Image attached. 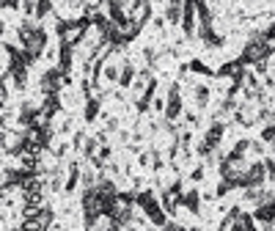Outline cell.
I'll return each mask as SVG.
<instances>
[{"label":"cell","mask_w":275,"mask_h":231,"mask_svg":"<svg viewBox=\"0 0 275 231\" xmlns=\"http://www.w3.org/2000/svg\"><path fill=\"white\" fill-rule=\"evenodd\" d=\"M193 97H196V108H198V110H204V108L209 105V99H212V91H209V85L198 83L196 88H193Z\"/></svg>","instance_id":"obj_16"},{"label":"cell","mask_w":275,"mask_h":231,"mask_svg":"<svg viewBox=\"0 0 275 231\" xmlns=\"http://www.w3.org/2000/svg\"><path fill=\"white\" fill-rule=\"evenodd\" d=\"M138 163H141L143 168H149V165H151V149L149 151H141V154H138Z\"/></svg>","instance_id":"obj_28"},{"label":"cell","mask_w":275,"mask_h":231,"mask_svg":"<svg viewBox=\"0 0 275 231\" xmlns=\"http://www.w3.org/2000/svg\"><path fill=\"white\" fill-rule=\"evenodd\" d=\"M187 231H201V228H198V226H193V228H187Z\"/></svg>","instance_id":"obj_32"},{"label":"cell","mask_w":275,"mask_h":231,"mask_svg":"<svg viewBox=\"0 0 275 231\" xmlns=\"http://www.w3.org/2000/svg\"><path fill=\"white\" fill-rule=\"evenodd\" d=\"M160 231H187V228L179 226V223H174V220H168V223H165V226L160 228Z\"/></svg>","instance_id":"obj_29"},{"label":"cell","mask_w":275,"mask_h":231,"mask_svg":"<svg viewBox=\"0 0 275 231\" xmlns=\"http://www.w3.org/2000/svg\"><path fill=\"white\" fill-rule=\"evenodd\" d=\"M17 39H20V47H22V50H25L33 61H39V55L47 50V42H50L47 30H44L42 25H36V22H30V20H22V22H20Z\"/></svg>","instance_id":"obj_1"},{"label":"cell","mask_w":275,"mask_h":231,"mask_svg":"<svg viewBox=\"0 0 275 231\" xmlns=\"http://www.w3.org/2000/svg\"><path fill=\"white\" fill-rule=\"evenodd\" d=\"M242 223H245V231H259V228H256V218H253V215L242 212Z\"/></svg>","instance_id":"obj_24"},{"label":"cell","mask_w":275,"mask_h":231,"mask_svg":"<svg viewBox=\"0 0 275 231\" xmlns=\"http://www.w3.org/2000/svg\"><path fill=\"white\" fill-rule=\"evenodd\" d=\"M135 204L141 206L143 212H146V218L154 223L157 228H163L165 223H168V212H165V206L163 201L151 193V190H141V193H135Z\"/></svg>","instance_id":"obj_3"},{"label":"cell","mask_w":275,"mask_h":231,"mask_svg":"<svg viewBox=\"0 0 275 231\" xmlns=\"http://www.w3.org/2000/svg\"><path fill=\"white\" fill-rule=\"evenodd\" d=\"M138 80V72H135V63L132 61H124L121 63V77H118V88H132Z\"/></svg>","instance_id":"obj_11"},{"label":"cell","mask_w":275,"mask_h":231,"mask_svg":"<svg viewBox=\"0 0 275 231\" xmlns=\"http://www.w3.org/2000/svg\"><path fill=\"white\" fill-rule=\"evenodd\" d=\"M198 39L204 42L207 47H212V50H217V47H223L226 44V39L215 30V25H209V28H198Z\"/></svg>","instance_id":"obj_10"},{"label":"cell","mask_w":275,"mask_h":231,"mask_svg":"<svg viewBox=\"0 0 275 231\" xmlns=\"http://www.w3.org/2000/svg\"><path fill=\"white\" fill-rule=\"evenodd\" d=\"M53 14V0H36V17L33 20H47Z\"/></svg>","instance_id":"obj_19"},{"label":"cell","mask_w":275,"mask_h":231,"mask_svg":"<svg viewBox=\"0 0 275 231\" xmlns=\"http://www.w3.org/2000/svg\"><path fill=\"white\" fill-rule=\"evenodd\" d=\"M196 14H198V28H209V25H212V9H209V0H196Z\"/></svg>","instance_id":"obj_15"},{"label":"cell","mask_w":275,"mask_h":231,"mask_svg":"<svg viewBox=\"0 0 275 231\" xmlns=\"http://www.w3.org/2000/svg\"><path fill=\"white\" fill-rule=\"evenodd\" d=\"M234 187H237L234 182H229V179H220V185H217V193H215V196H220V198H223V196H229Z\"/></svg>","instance_id":"obj_22"},{"label":"cell","mask_w":275,"mask_h":231,"mask_svg":"<svg viewBox=\"0 0 275 231\" xmlns=\"http://www.w3.org/2000/svg\"><path fill=\"white\" fill-rule=\"evenodd\" d=\"M102 113V97H88L85 99V108H83V118H85V124H91L96 121Z\"/></svg>","instance_id":"obj_12"},{"label":"cell","mask_w":275,"mask_h":231,"mask_svg":"<svg viewBox=\"0 0 275 231\" xmlns=\"http://www.w3.org/2000/svg\"><path fill=\"white\" fill-rule=\"evenodd\" d=\"M66 85V75L58 69V66H53V69H47L44 75H42V94L44 97H53V94H61V88Z\"/></svg>","instance_id":"obj_7"},{"label":"cell","mask_w":275,"mask_h":231,"mask_svg":"<svg viewBox=\"0 0 275 231\" xmlns=\"http://www.w3.org/2000/svg\"><path fill=\"white\" fill-rule=\"evenodd\" d=\"M83 179V168H80V163H69V171H66V193H75L77 190V182Z\"/></svg>","instance_id":"obj_14"},{"label":"cell","mask_w":275,"mask_h":231,"mask_svg":"<svg viewBox=\"0 0 275 231\" xmlns=\"http://www.w3.org/2000/svg\"><path fill=\"white\" fill-rule=\"evenodd\" d=\"M102 77H105L108 83H118V77H121V66H118V63H105Z\"/></svg>","instance_id":"obj_18"},{"label":"cell","mask_w":275,"mask_h":231,"mask_svg":"<svg viewBox=\"0 0 275 231\" xmlns=\"http://www.w3.org/2000/svg\"><path fill=\"white\" fill-rule=\"evenodd\" d=\"M267 179H270V171H267V163H264V160H256V163H250L248 168H245V173H242V187H245V190L262 187Z\"/></svg>","instance_id":"obj_6"},{"label":"cell","mask_w":275,"mask_h":231,"mask_svg":"<svg viewBox=\"0 0 275 231\" xmlns=\"http://www.w3.org/2000/svg\"><path fill=\"white\" fill-rule=\"evenodd\" d=\"M151 108H154L157 113H165V99H163V97H154V102H151Z\"/></svg>","instance_id":"obj_30"},{"label":"cell","mask_w":275,"mask_h":231,"mask_svg":"<svg viewBox=\"0 0 275 231\" xmlns=\"http://www.w3.org/2000/svg\"><path fill=\"white\" fill-rule=\"evenodd\" d=\"M190 72H196V75H207V77H209V75H215V72L209 69L204 61H198V58H193V61H190Z\"/></svg>","instance_id":"obj_20"},{"label":"cell","mask_w":275,"mask_h":231,"mask_svg":"<svg viewBox=\"0 0 275 231\" xmlns=\"http://www.w3.org/2000/svg\"><path fill=\"white\" fill-rule=\"evenodd\" d=\"M138 3H149V0H138Z\"/></svg>","instance_id":"obj_33"},{"label":"cell","mask_w":275,"mask_h":231,"mask_svg":"<svg viewBox=\"0 0 275 231\" xmlns=\"http://www.w3.org/2000/svg\"><path fill=\"white\" fill-rule=\"evenodd\" d=\"M270 52H272V44H270V39H267V33H250L248 36V42L245 47H242V55H239V61L245 63H259V61H264V58H270Z\"/></svg>","instance_id":"obj_2"},{"label":"cell","mask_w":275,"mask_h":231,"mask_svg":"<svg viewBox=\"0 0 275 231\" xmlns=\"http://www.w3.org/2000/svg\"><path fill=\"white\" fill-rule=\"evenodd\" d=\"M184 116V102H182V85L179 83H171L168 85V97H165V113L163 118L168 121H176V118Z\"/></svg>","instance_id":"obj_5"},{"label":"cell","mask_w":275,"mask_h":231,"mask_svg":"<svg viewBox=\"0 0 275 231\" xmlns=\"http://www.w3.org/2000/svg\"><path fill=\"white\" fill-rule=\"evenodd\" d=\"M262 140H264V143H270V146H275V121L264 124V130H262Z\"/></svg>","instance_id":"obj_21"},{"label":"cell","mask_w":275,"mask_h":231,"mask_svg":"<svg viewBox=\"0 0 275 231\" xmlns=\"http://www.w3.org/2000/svg\"><path fill=\"white\" fill-rule=\"evenodd\" d=\"M204 176H207V168H204V165H196V168H193V173H190L193 182H201Z\"/></svg>","instance_id":"obj_25"},{"label":"cell","mask_w":275,"mask_h":231,"mask_svg":"<svg viewBox=\"0 0 275 231\" xmlns=\"http://www.w3.org/2000/svg\"><path fill=\"white\" fill-rule=\"evenodd\" d=\"M182 206L190 215H201V193L198 190H187V193L182 196Z\"/></svg>","instance_id":"obj_13"},{"label":"cell","mask_w":275,"mask_h":231,"mask_svg":"<svg viewBox=\"0 0 275 231\" xmlns=\"http://www.w3.org/2000/svg\"><path fill=\"white\" fill-rule=\"evenodd\" d=\"M250 154L262 157L264 154V140H253V143H250Z\"/></svg>","instance_id":"obj_27"},{"label":"cell","mask_w":275,"mask_h":231,"mask_svg":"<svg viewBox=\"0 0 275 231\" xmlns=\"http://www.w3.org/2000/svg\"><path fill=\"white\" fill-rule=\"evenodd\" d=\"M3 3V11L9 9V11H17V9H22V0H0Z\"/></svg>","instance_id":"obj_26"},{"label":"cell","mask_w":275,"mask_h":231,"mask_svg":"<svg viewBox=\"0 0 275 231\" xmlns=\"http://www.w3.org/2000/svg\"><path fill=\"white\" fill-rule=\"evenodd\" d=\"M85 140H88V135L83 130H77L75 132V138H72V149H83L85 146Z\"/></svg>","instance_id":"obj_23"},{"label":"cell","mask_w":275,"mask_h":231,"mask_svg":"<svg viewBox=\"0 0 275 231\" xmlns=\"http://www.w3.org/2000/svg\"><path fill=\"white\" fill-rule=\"evenodd\" d=\"M182 11H184V3H168L165 22H171V25H182Z\"/></svg>","instance_id":"obj_17"},{"label":"cell","mask_w":275,"mask_h":231,"mask_svg":"<svg viewBox=\"0 0 275 231\" xmlns=\"http://www.w3.org/2000/svg\"><path fill=\"white\" fill-rule=\"evenodd\" d=\"M182 33H184V39L198 36V14H196V0H184V11H182Z\"/></svg>","instance_id":"obj_8"},{"label":"cell","mask_w":275,"mask_h":231,"mask_svg":"<svg viewBox=\"0 0 275 231\" xmlns=\"http://www.w3.org/2000/svg\"><path fill=\"white\" fill-rule=\"evenodd\" d=\"M253 218H256V223H262V226H272L275 223V198L267 204H259L253 209Z\"/></svg>","instance_id":"obj_9"},{"label":"cell","mask_w":275,"mask_h":231,"mask_svg":"<svg viewBox=\"0 0 275 231\" xmlns=\"http://www.w3.org/2000/svg\"><path fill=\"white\" fill-rule=\"evenodd\" d=\"M267 69H270V61H267V58L256 63V72H259V75H267Z\"/></svg>","instance_id":"obj_31"},{"label":"cell","mask_w":275,"mask_h":231,"mask_svg":"<svg viewBox=\"0 0 275 231\" xmlns=\"http://www.w3.org/2000/svg\"><path fill=\"white\" fill-rule=\"evenodd\" d=\"M223 138H226V124H223V121H217V118H215V121H212V124H209L207 130H204V138L198 140V146H196V154H198V157H204V160H207V157H212L215 151L220 149Z\"/></svg>","instance_id":"obj_4"}]
</instances>
